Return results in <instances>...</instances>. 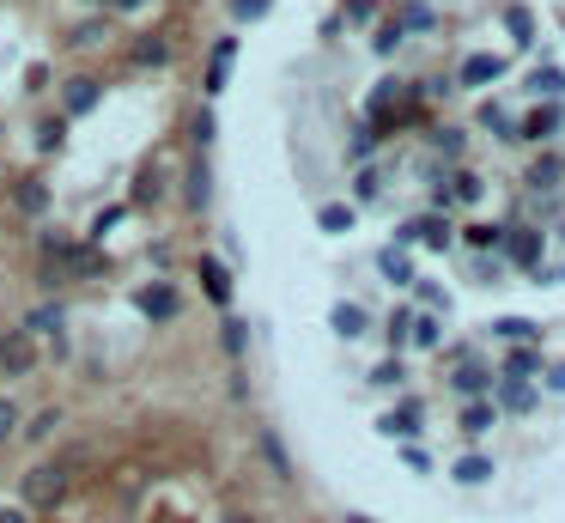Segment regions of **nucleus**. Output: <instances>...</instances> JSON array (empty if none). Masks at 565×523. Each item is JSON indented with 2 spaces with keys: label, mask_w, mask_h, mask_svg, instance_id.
I'll return each mask as SVG.
<instances>
[{
  "label": "nucleus",
  "mask_w": 565,
  "mask_h": 523,
  "mask_svg": "<svg viewBox=\"0 0 565 523\" xmlns=\"http://www.w3.org/2000/svg\"><path fill=\"white\" fill-rule=\"evenodd\" d=\"M408 341H414L420 353H432V347L444 341V323H438V317H408Z\"/></svg>",
  "instance_id": "obj_24"
},
{
  "label": "nucleus",
  "mask_w": 565,
  "mask_h": 523,
  "mask_svg": "<svg viewBox=\"0 0 565 523\" xmlns=\"http://www.w3.org/2000/svg\"><path fill=\"white\" fill-rule=\"evenodd\" d=\"M104 104V80H98V73H73V80L61 86V116L73 122V116H92Z\"/></svg>",
  "instance_id": "obj_3"
},
{
  "label": "nucleus",
  "mask_w": 565,
  "mask_h": 523,
  "mask_svg": "<svg viewBox=\"0 0 565 523\" xmlns=\"http://www.w3.org/2000/svg\"><path fill=\"white\" fill-rule=\"evenodd\" d=\"M152 201H165V171L158 165H146L140 183H134V207H152Z\"/></svg>",
  "instance_id": "obj_25"
},
{
  "label": "nucleus",
  "mask_w": 565,
  "mask_h": 523,
  "mask_svg": "<svg viewBox=\"0 0 565 523\" xmlns=\"http://www.w3.org/2000/svg\"><path fill=\"white\" fill-rule=\"evenodd\" d=\"M67 487H73V463H31L25 475H19V505L25 511H55L61 499H67Z\"/></svg>",
  "instance_id": "obj_1"
},
{
  "label": "nucleus",
  "mask_w": 565,
  "mask_h": 523,
  "mask_svg": "<svg viewBox=\"0 0 565 523\" xmlns=\"http://www.w3.org/2000/svg\"><path fill=\"white\" fill-rule=\"evenodd\" d=\"M505 250H511V262H517V268H535V262H541V238H535L529 226H517V238H511Z\"/></svg>",
  "instance_id": "obj_23"
},
{
  "label": "nucleus",
  "mask_w": 565,
  "mask_h": 523,
  "mask_svg": "<svg viewBox=\"0 0 565 523\" xmlns=\"http://www.w3.org/2000/svg\"><path fill=\"white\" fill-rule=\"evenodd\" d=\"M395 25H401V31H432V25H438V13H432V7H420V0H408V7L395 13Z\"/></svg>",
  "instance_id": "obj_27"
},
{
  "label": "nucleus",
  "mask_w": 565,
  "mask_h": 523,
  "mask_svg": "<svg viewBox=\"0 0 565 523\" xmlns=\"http://www.w3.org/2000/svg\"><path fill=\"white\" fill-rule=\"evenodd\" d=\"M377 268H383L395 286H414V268H408V256H401V244H389V250L377 256Z\"/></svg>",
  "instance_id": "obj_26"
},
{
  "label": "nucleus",
  "mask_w": 565,
  "mask_h": 523,
  "mask_svg": "<svg viewBox=\"0 0 565 523\" xmlns=\"http://www.w3.org/2000/svg\"><path fill=\"white\" fill-rule=\"evenodd\" d=\"M468 232V250H493L499 244V226H462Z\"/></svg>",
  "instance_id": "obj_44"
},
{
  "label": "nucleus",
  "mask_w": 565,
  "mask_h": 523,
  "mask_svg": "<svg viewBox=\"0 0 565 523\" xmlns=\"http://www.w3.org/2000/svg\"><path fill=\"white\" fill-rule=\"evenodd\" d=\"M195 274H201V292L213 298V305H219V311H231V292H237V286H231V268H225L219 256H201V262H195Z\"/></svg>",
  "instance_id": "obj_7"
},
{
  "label": "nucleus",
  "mask_w": 565,
  "mask_h": 523,
  "mask_svg": "<svg viewBox=\"0 0 565 523\" xmlns=\"http://www.w3.org/2000/svg\"><path fill=\"white\" fill-rule=\"evenodd\" d=\"M61 420H67L61 408H43V414H31V426H19V438H25V444H43V438L61 432Z\"/></svg>",
  "instance_id": "obj_18"
},
{
  "label": "nucleus",
  "mask_w": 565,
  "mask_h": 523,
  "mask_svg": "<svg viewBox=\"0 0 565 523\" xmlns=\"http://www.w3.org/2000/svg\"><path fill=\"white\" fill-rule=\"evenodd\" d=\"M505 73V55H468L462 61V86H493Z\"/></svg>",
  "instance_id": "obj_14"
},
{
  "label": "nucleus",
  "mask_w": 565,
  "mask_h": 523,
  "mask_svg": "<svg viewBox=\"0 0 565 523\" xmlns=\"http://www.w3.org/2000/svg\"><path fill=\"white\" fill-rule=\"evenodd\" d=\"M559 244H565V226H559Z\"/></svg>",
  "instance_id": "obj_54"
},
{
  "label": "nucleus",
  "mask_w": 565,
  "mask_h": 523,
  "mask_svg": "<svg viewBox=\"0 0 565 523\" xmlns=\"http://www.w3.org/2000/svg\"><path fill=\"white\" fill-rule=\"evenodd\" d=\"M456 426H462V438H487V432H493V408H487V402H462Z\"/></svg>",
  "instance_id": "obj_16"
},
{
  "label": "nucleus",
  "mask_w": 565,
  "mask_h": 523,
  "mask_svg": "<svg viewBox=\"0 0 565 523\" xmlns=\"http://www.w3.org/2000/svg\"><path fill=\"white\" fill-rule=\"evenodd\" d=\"M547 390H559V396H565V359H559V365L547 371Z\"/></svg>",
  "instance_id": "obj_49"
},
{
  "label": "nucleus",
  "mask_w": 565,
  "mask_h": 523,
  "mask_svg": "<svg viewBox=\"0 0 565 523\" xmlns=\"http://www.w3.org/2000/svg\"><path fill=\"white\" fill-rule=\"evenodd\" d=\"M341 19L347 25H371L377 19V0H341Z\"/></svg>",
  "instance_id": "obj_40"
},
{
  "label": "nucleus",
  "mask_w": 565,
  "mask_h": 523,
  "mask_svg": "<svg viewBox=\"0 0 565 523\" xmlns=\"http://www.w3.org/2000/svg\"><path fill=\"white\" fill-rule=\"evenodd\" d=\"M207 201H213V165H207V153H195V165L183 177V207L189 213H207Z\"/></svg>",
  "instance_id": "obj_8"
},
{
  "label": "nucleus",
  "mask_w": 565,
  "mask_h": 523,
  "mask_svg": "<svg viewBox=\"0 0 565 523\" xmlns=\"http://www.w3.org/2000/svg\"><path fill=\"white\" fill-rule=\"evenodd\" d=\"M347 523H371V517H347Z\"/></svg>",
  "instance_id": "obj_53"
},
{
  "label": "nucleus",
  "mask_w": 565,
  "mask_h": 523,
  "mask_svg": "<svg viewBox=\"0 0 565 523\" xmlns=\"http://www.w3.org/2000/svg\"><path fill=\"white\" fill-rule=\"evenodd\" d=\"M146 0H110V13H140Z\"/></svg>",
  "instance_id": "obj_50"
},
{
  "label": "nucleus",
  "mask_w": 565,
  "mask_h": 523,
  "mask_svg": "<svg viewBox=\"0 0 565 523\" xmlns=\"http://www.w3.org/2000/svg\"><path fill=\"white\" fill-rule=\"evenodd\" d=\"M456 481H462V487H487V481H493V463H487V457H462V463H456Z\"/></svg>",
  "instance_id": "obj_28"
},
{
  "label": "nucleus",
  "mask_w": 565,
  "mask_h": 523,
  "mask_svg": "<svg viewBox=\"0 0 565 523\" xmlns=\"http://www.w3.org/2000/svg\"><path fill=\"white\" fill-rule=\"evenodd\" d=\"M189 134H195V153H207V146H213V134H219V122H213V110H207V104L195 110V122H189Z\"/></svg>",
  "instance_id": "obj_33"
},
{
  "label": "nucleus",
  "mask_w": 565,
  "mask_h": 523,
  "mask_svg": "<svg viewBox=\"0 0 565 523\" xmlns=\"http://www.w3.org/2000/svg\"><path fill=\"white\" fill-rule=\"evenodd\" d=\"M316 226L329 232V238H341V232H353V207L347 201H329V207H316Z\"/></svg>",
  "instance_id": "obj_20"
},
{
  "label": "nucleus",
  "mask_w": 565,
  "mask_h": 523,
  "mask_svg": "<svg viewBox=\"0 0 565 523\" xmlns=\"http://www.w3.org/2000/svg\"><path fill=\"white\" fill-rule=\"evenodd\" d=\"M122 219H128V207H104V213H92L86 244H104V232H110V226H122Z\"/></svg>",
  "instance_id": "obj_32"
},
{
  "label": "nucleus",
  "mask_w": 565,
  "mask_h": 523,
  "mask_svg": "<svg viewBox=\"0 0 565 523\" xmlns=\"http://www.w3.org/2000/svg\"><path fill=\"white\" fill-rule=\"evenodd\" d=\"M128 61H134V67H165V61H171V43H165V37H140V43L128 49Z\"/></svg>",
  "instance_id": "obj_19"
},
{
  "label": "nucleus",
  "mask_w": 565,
  "mask_h": 523,
  "mask_svg": "<svg viewBox=\"0 0 565 523\" xmlns=\"http://www.w3.org/2000/svg\"><path fill=\"white\" fill-rule=\"evenodd\" d=\"M19 426H25L19 402H13V396H0V444H7V438H19Z\"/></svg>",
  "instance_id": "obj_37"
},
{
  "label": "nucleus",
  "mask_w": 565,
  "mask_h": 523,
  "mask_svg": "<svg viewBox=\"0 0 565 523\" xmlns=\"http://www.w3.org/2000/svg\"><path fill=\"white\" fill-rule=\"evenodd\" d=\"M371 384H377V390H395V384H401V359H383V365L371 371Z\"/></svg>",
  "instance_id": "obj_43"
},
{
  "label": "nucleus",
  "mask_w": 565,
  "mask_h": 523,
  "mask_svg": "<svg viewBox=\"0 0 565 523\" xmlns=\"http://www.w3.org/2000/svg\"><path fill=\"white\" fill-rule=\"evenodd\" d=\"M61 146H67V116H43L37 122V153L49 159V153H61Z\"/></svg>",
  "instance_id": "obj_21"
},
{
  "label": "nucleus",
  "mask_w": 565,
  "mask_h": 523,
  "mask_svg": "<svg viewBox=\"0 0 565 523\" xmlns=\"http://www.w3.org/2000/svg\"><path fill=\"white\" fill-rule=\"evenodd\" d=\"M493 335H499V341H535L541 329H535L529 317H499V323H493Z\"/></svg>",
  "instance_id": "obj_31"
},
{
  "label": "nucleus",
  "mask_w": 565,
  "mask_h": 523,
  "mask_svg": "<svg viewBox=\"0 0 565 523\" xmlns=\"http://www.w3.org/2000/svg\"><path fill=\"white\" fill-rule=\"evenodd\" d=\"M377 195H383V177L377 171H359L353 177V201H377Z\"/></svg>",
  "instance_id": "obj_42"
},
{
  "label": "nucleus",
  "mask_w": 565,
  "mask_h": 523,
  "mask_svg": "<svg viewBox=\"0 0 565 523\" xmlns=\"http://www.w3.org/2000/svg\"><path fill=\"white\" fill-rule=\"evenodd\" d=\"M329 323H335V335H341V341H359V335L371 329V317H365L359 305H335V311H329Z\"/></svg>",
  "instance_id": "obj_17"
},
{
  "label": "nucleus",
  "mask_w": 565,
  "mask_h": 523,
  "mask_svg": "<svg viewBox=\"0 0 565 523\" xmlns=\"http://www.w3.org/2000/svg\"><path fill=\"white\" fill-rule=\"evenodd\" d=\"M529 92H541V98H559L565 92V73H553V67H541L535 80H529Z\"/></svg>",
  "instance_id": "obj_41"
},
{
  "label": "nucleus",
  "mask_w": 565,
  "mask_h": 523,
  "mask_svg": "<svg viewBox=\"0 0 565 523\" xmlns=\"http://www.w3.org/2000/svg\"><path fill=\"white\" fill-rule=\"evenodd\" d=\"M0 523H31V511L25 505H0Z\"/></svg>",
  "instance_id": "obj_48"
},
{
  "label": "nucleus",
  "mask_w": 565,
  "mask_h": 523,
  "mask_svg": "<svg viewBox=\"0 0 565 523\" xmlns=\"http://www.w3.org/2000/svg\"><path fill=\"white\" fill-rule=\"evenodd\" d=\"M231 523H256V517H250V511H237V517H231Z\"/></svg>",
  "instance_id": "obj_51"
},
{
  "label": "nucleus",
  "mask_w": 565,
  "mask_h": 523,
  "mask_svg": "<svg viewBox=\"0 0 565 523\" xmlns=\"http://www.w3.org/2000/svg\"><path fill=\"white\" fill-rule=\"evenodd\" d=\"M529 371H535V353H511V365H505V378L517 384V378H529Z\"/></svg>",
  "instance_id": "obj_45"
},
{
  "label": "nucleus",
  "mask_w": 565,
  "mask_h": 523,
  "mask_svg": "<svg viewBox=\"0 0 565 523\" xmlns=\"http://www.w3.org/2000/svg\"><path fill=\"white\" fill-rule=\"evenodd\" d=\"M505 31H511L517 43H535V13H529V7H511V13H505Z\"/></svg>",
  "instance_id": "obj_34"
},
{
  "label": "nucleus",
  "mask_w": 565,
  "mask_h": 523,
  "mask_svg": "<svg viewBox=\"0 0 565 523\" xmlns=\"http://www.w3.org/2000/svg\"><path fill=\"white\" fill-rule=\"evenodd\" d=\"M438 153H462V134L456 128H438Z\"/></svg>",
  "instance_id": "obj_47"
},
{
  "label": "nucleus",
  "mask_w": 565,
  "mask_h": 523,
  "mask_svg": "<svg viewBox=\"0 0 565 523\" xmlns=\"http://www.w3.org/2000/svg\"><path fill=\"white\" fill-rule=\"evenodd\" d=\"M61 323H67V305H61V298H43V305H37L19 329H31V335H61Z\"/></svg>",
  "instance_id": "obj_13"
},
{
  "label": "nucleus",
  "mask_w": 565,
  "mask_h": 523,
  "mask_svg": "<svg viewBox=\"0 0 565 523\" xmlns=\"http://www.w3.org/2000/svg\"><path fill=\"white\" fill-rule=\"evenodd\" d=\"M395 244H426V250H450V226L438 213H426V219H408V226L395 232Z\"/></svg>",
  "instance_id": "obj_6"
},
{
  "label": "nucleus",
  "mask_w": 565,
  "mask_h": 523,
  "mask_svg": "<svg viewBox=\"0 0 565 523\" xmlns=\"http://www.w3.org/2000/svg\"><path fill=\"white\" fill-rule=\"evenodd\" d=\"M43 86H49V67L31 61V67H25V92H43Z\"/></svg>",
  "instance_id": "obj_46"
},
{
  "label": "nucleus",
  "mask_w": 565,
  "mask_h": 523,
  "mask_svg": "<svg viewBox=\"0 0 565 523\" xmlns=\"http://www.w3.org/2000/svg\"><path fill=\"white\" fill-rule=\"evenodd\" d=\"M86 7H110V0H86Z\"/></svg>",
  "instance_id": "obj_52"
},
{
  "label": "nucleus",
  "mask_w": 565,
  "mask_h": 523,
  "mask_svg": "<svg viewBox=\"0 0 565 523\" xmlns=\"http://www.w3.org/2000/svg\"><path fill=\"white\" fill-rule=\"evenodd\" d=\"M450 183H456V189H450V195H456V201H468V207H474V201H480V195H487V183H480V177H474V171H456V177H450Z\"/></svg>",
  "instance_id": "obj_36"
},
{
  "label": "nucleus",
  "mask_w": 565,
  "mask_h": 523,
  "mask_svg": "<svg viewBox=\"0 0 565 523\" xmlns=\"http://www.w3.org/2000/svg\"><path fill=\"white\" fill-rule=\"evenodd\" d=\"M134 311H140V317H152V323H177L183 298H177V286H171V280H152V286H140V292H134Z\"/></svg>",
  "instance_id": "obj_4"
},
{
  "label": "nucleus",
  "mask_w": 565,
  "mask_h": 523,
  "mask_svg": "<svg viewBox=\"0 0 565 523\" xmlns=\"http://www.w3.org/2000/svg\"><path fill=\"white\" fill-rule=\"evenodd\" d=\"M420 426H426V402H420V396H408L395 414H383V420H377V432H383V438H408V432H420Z\"/></svg>",
  "instance_id": "obj_9"
},
{
  "label": "nucleus",
  "mask_w": 565,
  "mask_h": 523,
  "mask_svg": "<svg viewBox=\"0 0 565 523\" xmlns=\"http://www.w3.org/2000/svg\"><path fill=\"white\" fill-rule=\"evenodd\" d=\"M401 43H408V31H401L395 19H389V25H377V37H371V49H377V55H395Z\"/></svg>",
  "instance_id": "obj_35"
},
{
  "label": "nucleus",
  "mask_w": 565,
  "mask_h": 523,
  "mask_svg": "<svg viewBox=\"0 0 565 523\" xmlns=\"http://www.w3.org/2000/svg\"><path fill=\"white\" fill-rule=\"evenodd\" d=\"M104 37H110V13H98V19L79 25V31H73V49H98Z\"/></svg>",
  "instance_id": "obj_29"
},
{
  "label": "nucleus",
  "mask_w": 565,
  "mask_h": 523,
  "mask_svg": "<svg viewBox=\"0 0 565 523\" xmlns=\"http://www.w3.org/2000/svg\"><path fill=\"white\" fill-rule=\"evenodd\" d=\"M487 384H493V371L480 365V359H462V365L450 371V390H456V396H474V402H480V396H487Z\"/></svg>",
  "instance_id": "obj_11"
},
{
  "label": "nucleus",
  "mask_w": 565,
  "mask_h": 523,
  "mask_svg": "<svg viewBox=\"0 0 565 523\" xmlns=\"http://www.w3.org/2000/svg\"><path fill=\"white\" fill-rule=\"evenodd\" d=\"M13 201H19V213H25V219H43V213H49V183H43V177H19Z\"/></svg>",
  "instance_id": "obj_12"
},
{
  "label": "nucleus",
  "mask_w": 565,
  "mask_h": 523,
  "mask_svg": "<svg viewBox=\"0 0 565 523\" xmlns=\"http://www.w3.org/2000/svg\"><path fill=\"white\" fill-rule=\"evenodd\" d=\"M480 122H487V128H493L499 140H517V122H511V116H505L499 104H487V110H480Z\"/></svg>",
  "instance_id": "obj_39"
},
{
  "label": "nucleus",
  "mask_w": 565,
  "mask_h": 523,
  "mask_svg": "<svg viewBox=\"0 0 565 523\" xmlns=\"http://www.w3.org/2000/svg\"><path fill=\"white\" fill-rule=\"evenodd\" d=\"M231 61H237V37L225 31V37L207 49V80H201V92H207V98H219V92L231 86Z\"/></svg>",
  "instance_id": "obj_5"
},
{
  "label": "nucleus",
  "mask_w": 565,
  "mask_h": 523,
  "mask_svg": "<svg viewBox=\"0 0 565 523\" xmlns=\"http://www.w3.org/2000/svg\"><path fill=\"white\" fill-rule=\"evenodd\" d=\"M219 347H225L231 359H244V353H250V323H237V317H225V323H219Z\"/></svg>",
  "instance_id": "obj_22"
},
{
  "label": "nucleus",
  "mask_w": 565,
  "mask_h": 523,
  "mask_svg": "<svg viewBox=\"0 0 565 523\" xmlns=\"http://www.w3.org/2000/svg\"><path fill=\"white\" fill-rule=\"evenodd\" d=\"M262 457L274 463V481H292V457H286V444L274 432H262Z\"/></svg>",
  "instance_id": "obj_30"
},
{
  "label": "nucleus",
  "mask_w": 565,
  "mask_h": 523,
  "mask_svg": "<svg viewBox=\"0 0 565 523\" xmlns=\"http://www.w3.org/2000/svg\"><path fill=\"white\" fill-rule=\"evenodd\" d=\"M268 7H274V0H231V19L237 25H256V19H268Z\"/></svg>",
  "instance_id": "obj_38"
},
{
  "label": "nucleus",
  "mask_w": 565,
  "mask_h": 523,
  "mask_svg": "<svg viewBox=\"0 0 565 523\" xmlns=\"http://www.w3.org/2000/svg\"><path fill=\"white\" fill-rule=\"evenodd\" d=\"M559 177H565V153H547V159H535V165H529V177H523V183H529L535 195H547Z\"/></svg>",
  "instance_id": "obj_15"
},
{
  "label": "nucleus",
  "mask_w": 565,
  "mask_h": 523,
  "mask_svg": "<svg viewBox=\"0 0 565 523\" xmlns=\"http://www.w3.org/2000/svg\"><path fill=\"white\" fill-rule=\"evenodd\" d=\"M43 365V347L31 329H7L0 335V378H31V371Z\"/></svg>",
  "instance_id": "obj_2"
},
{
  "label": "nucleus",
  "mask_w": 565,
  "mask_h": 523,
  "mask_svg": "<svg viewBox=\"0 0 565 523\" xmlns=\"http://www.w3.org/2000/svg\"><path fill=\"white\" fill-rule=\"evenodd\" d=\"M559 122H565V110L547 98V104H535V110L517 122V140H547V134H559Z\"/></svg>",
  "instance_id": "obj_10"
}]
</instances>
